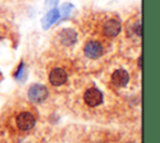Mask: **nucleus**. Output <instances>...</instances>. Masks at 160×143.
Wrapping results in <instances>:
<instances>
[{
  "instance_id": "f257e3e1",
  "label": "nucleus",
  "mask_w": 160,
  "mask_h": 143,
  "mask_svg": "<svg viewBox=\"0 0 160 143\" xmlns=\"http://www.w3.org/2000/svg\"><path fill=\"white\" fill-rule=\"evenodd\" d=\"M38 123V112L28 102H9L0 112V143H21Z\"/></svg>"
},
{
  "instance_id": "39448f33",
  "label": "nucleus",
  "mask_w": 160,
  "mask_h": 143,
  "mask_svg": "<svg viewBox=\"0 0 160 143\" xmlns=\"http://www.w3.org/2000/svg\"><path fill=\"white\" fill-rule=\"evenodd\" d=\"M121 31V24L116 19H109L102 24V34L106 37H115Z\"/></svg>"
},
{
  "instance_id": "0eeeda50",
  "label": "nucleus",
  "mask_w": 160,
  "mask_h": 143,
  "mask_svg": "<svg viewBox=\"0 0 160 143\" xmlns=\"http://www.w3.org/2000/svg\"><path fill=\"white\" fill-rule=\"evenodd\" d=\"M129 80H130V76H129L128 71H125L122 68L115 70L111 75V83L116 87H125L129 83Z\"/></svg>"
},
{
  "instance_id": "1a4fd4ad",
  "label": "nucleus",
  "mask_w": 160,
  "mask_h": 143,
  "mask_svg": "<svg viewBox=\"0 0 160 143\" xmlns=\"http://www.w3.org/2000/svg\"><path fill=\"white\" fill-rule=\"evenodd\" d=\"M59 16H60L59 10H56V9L50 10V11L45 15V17L42 19V26H44V29H48L50 25H52V24L59 19Z\"/></svg>"
},
{
  "instance_id": "f8f14e48",
  "label": "nucleus",
  "mask_w": 160,
  "mask_h": 143,
  "mask_svg": "<svg viewBox=\"0 0 160 143\" xmlns=\"http://www.w3.org/2000/svg\"><path fill=\"white\" fill-rule=\"evenodd\" d=\"M130 143H131V142H130Z\"/></svg>"
},
{
  "instance_id": "423d86ee",
  "label": "nucleus",
  "mask_w": 160,
  "mask_h": 143,
  "mask_svg": "<svg viewBox=\"0 0 160 143\" xmlns=\"http://www.w3.org/2000/svg\"><path fill=\"white\" fill-rule=\"evenodd\" d=\"M66 81H68V73H66V71L64 68L55 67V68H52L50 71V73H49V82L52 86H55V87L62 86Z\"/></svg>"
},
{
  "instance_id": "9d476101",
  "label": "nucleus",
  "mask_w": 160,
  "mask_h": 143,
  "mask_svg": "<svg viewBox=\"0 0 160 143\" xmlns=\"http://www.w3.org/2000/svg\"><path fill=\"white\" fill-rule=\"evenodd\" d=\"M71 7H72V6H71L70 4H65V5H64V6L60 9L59 14H61L64 17H66V16L70 14V11H71Z\"/></svg>"
},
{
  "instance_id": "f03ea898",
  "label": "nucleus",
  "mask_w": 160,
  "mask_h": 143,
  "mask_svg": "<svg viewBox=\"0 0 160 143\" xmlns=\"http://www.w3.org/2000/svg\"><path fill=\"white\" fill-rule=\"evenodd\" d=\"M84 53L88 58H91V60H96L99 57L102 56L104 53V46L100 41H96V40H90L85 44L84 46Z\"/></svg>"
},
{
  "instance_id": "6e6552de",
  "label": "nucleus",
  "mask_w": 160,
  "mask_h": 143,
  "mask_svg": "<svg viewBox=\"0 0 160 143\" xmlns=\"http://www.w3.org/2000/svg\"><path fill=\"white\" fill-rule=\"evenodd\" d=\"M59 42L64 46H71L76 42V39H78V35L76 32L72 30V29H64L59 32Z\"/></svg>"
},
{
  "instance_id": "20e7f679",
  "label": "nucleus",
  "mask_w": 160,
  "mask_h": 143,
  "mask_svg": "<svg viewBox=\"0 0 160 143\" xmlns=\"http://www.w3.org/2000/svg\"><path fill=\"white\" fill-rule=\"evenodd\" d=\"M84 102L88 107H98L102 103V93L95 87H90L84 93Z\"/></svg>"
},
{
  "instance_id": "7ed1b4c3",
  "label": "nucleus",
  "mask_w": 160,
  "mask_h": 143,
  "mask_svg": "<svg viewBox=\"0 0 160 143\" xmlns=\"http://www.w3.org/2000/svg\"><path fill=\"white\" fill-rule=\"evenodd\" d=\"M48 96H49V91L42 85H38V83L32 85L28 91V97L34 103H40V102L45 101Z\"/></svg>"
},
{
  "instance_id": "9b49d317",
  "label": "nucleus",
  "mask_w": 160,
  "mask_h": 143,
  "mask_svg": "<svg viewBox=\"0 0 160 143\" xmlns=\"http://www.w3.org/2000/svg\"><path fill=\"white\" fill-rule=\"evenodd\" d=\"M58 4V0H46V6H54Z\"/></svg>"
}]
</instances>
